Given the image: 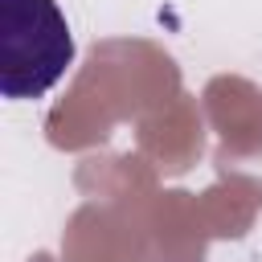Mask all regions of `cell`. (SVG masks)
<instances>
[{"label":"cell","instance_id":"obj_1","mask_svg":"<svg viewBox=\"0 0 262 262\" xmlns=\"http://www.w3.org/2000/svg\"><path fill=\"white\" fill-rule=\"evenodd\" d=\"M74 61V33L57 0H0V94L41 98Z\"/></svg>","mask_w":262,"mask_h":262}]
</instances>
